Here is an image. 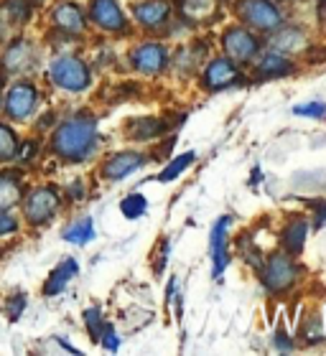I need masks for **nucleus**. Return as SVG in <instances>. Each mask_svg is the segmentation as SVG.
<instances>
[{
    "mask_svg": "<svg viewBox=\"0 0 326 356\" xmlns=\"http://www.w3.org/2000/svg\"><path fill=\"white\" fill-rule=\"evenodd\" d=\"M212 13H217V0H184L181 3V15L192 23L207 21Z\"/></svg>",
    "mask_w": 326,
    "mask_h": 356,
    "instance_id": "obj_20",
    "label": "nucleus"
},
{
    "mask_svg": "<svg viewBox=\"0 0 326 356\" xmlns=\"http://www.w3.org/2000/svg\"><path fill=\"white\" fill-rule=\"evenodd\" d=\"M148 211V201L143 193H127L125 199L120 201V214L125 219H141Z\"/></svg>",
    "mask_w": 326,
    "mask_h": 356,
    "instance_id": "obj_24",
    "label": "nucleus"
},
{
    "mask_svg": "<svg viewBox=\"0 0 326 356\" xmlns=\"http://www.w3.org/2000/svg\"><path fill=\"white\" fill-rule=\"evenodd\" d=\"M69 193H75V199H84V186L77 181V184L69 186Z\"/></svg>",
    "mask_w": 326,
    "mask_h": 356,
    "instance_id": "obj_37",
    "label": "nucleus"
},
{
    "mask_svg": "<svg viewBox=\"0 0 326 356\" xmlns=\"http://www.w3.org/2000/svg\"><path fill=\"white\" fill-rule=\"evenodd\" d=\"M130 64L141 74L156 76L169 67V49L163 44H143L130 54Z\"/></svg>",
    "mask_w": 326,
    "mask_h": 356,
    "instance_id": "obj_8",
    "label": "nucleus"
},
{
    "mask_svg": "<svg viewBox=\"0 0 326 356\" xmlns=\"http://www.w3.org/2000/svg\"><path fill=\"white\" fill-rule=\"evenodd\" d=\"M79 273V265H77V260H64L61 265H56L52 270V275H49V280H46V285H44V293L46 296H59L61 290L67 288L69 285V280L75 277V275Z\"/></svg>",
    "mask_w": 326,
    "mask_h": 356,
    "instance_id": "obj_19",
    "label": "nucleus"
},
{
    "mask_svg": "<svg viewBox=\"0 0 326 356\" xmlns=\"http://www.w3.org/2000/svg\"><path fill=\"white\" fill-rule=\"evenodd\" d=\"M224 54L230 56L232 61H252L260 54V41L255 38V33H250L242 26H235V29H227V33L222 36Z\"/></svg>",
    "mask_w": 326,
    "mask_h": 356,
    "instance_id": "obj_6",
    "label": "nucleus"
},
{
    "mask_svg": "<svg viewBox=\"0 0 326 356\" xmlns=\"http://www.w3.org/2000/svg\"><path fill=\"white\" fill-rule=\"evenodd\" d=\"M84 323H87V331L89 336H92V341H100V334H102V311L100 308H87L84 311Z\"/></svg>",
    "mask_w": 326,
    "mask_h": 356,
    "instance_id": "obj_28",
    "label": "nucleus"
},
{
    "mask_svg": "<svg viewBox=\"0 0 326 356\" xmlns=\"http://www.w3.org/2000/svg\"><path fill=\"white\" fill-rule=\"evenodd\" d=\"M273 44L275 46H281L283 51L286 54H290L296 46H301L304 44V36H301V31H283L281 36H275L273 38Z\"/></svg>",
    "mask_w": 326,
    "mask_h": 356,
    "instance_id": "obj_30",
    "label": "nucleus"
},
{
    "mask_svg": "<svg viewBox=\"0 0 326 356\" xmlns=\"http://www.w3.org/2000/svg\"><path fill=\"white\" fill-rule=\"evenodd\" d=\"M258 181H260V168H255V171H252V186L258 184Z\"/></svg>",
    "mask_w": 326,
    "mask_h": 356,
    "instance_id": "obj_38",
    "label": "nucleus"
},
{
    "mask_svg": "<svg viewBox=\"0 0 326 356\" xmlns=\"http://www.w3.org/2000/svg\"><path fill=\"white\" fill-rule=\"evenodd\" d=\"M204 87L217 92V89L232 87V84L240 82V72L235 67V61L230 56H219V59H212L209 67L204 69V76H201Z\"/></svg>",
    "mask_w": 326,
    "mask_h": 356,
    "instance_id": "obj_11",
    "label": "nucleus"
},
{
    "mask_svg": "<svg viewBox=\"0 0 326 356\" xmlns=\"http://www.w3.org/2000/svg\"><path fill=\"white\" fill-rule=\"evenodd\" d=\"M36 64V51H33V46L29 41H13V44L8 46L6 54H3V69H6L8 74H23V72H29L31 67Z\"/></svg>",
    "mask_w": 326,
    "mask_h": 356,
    "instance_id": "obj_13",
    "label": "nucleus"
},
{
    "mask_svg": "<svg viewBox=\"0 0 326 356\" xmlns=\"http://www.w3.org/2000/svg\"><path fill=\"white\" fill-rule=\"evenodd\" d=\"M36 104H38V92L33 84L21 82V84H13V87L8 89L6 112L13 120H26L29 115H33Z\"/></svg>",
    "mask_w": 326,
    "mask_h": 356,
    "instance_id": "obj_9",
    "label": "nucleus"
},
{
    "mask_svg": "<svg viewBox=\"0 0 326 356\" xmlns=\"http://www.w3.org/2000/svg\"><path fill=\"white\" fill-rule=\"evenodd\" d=\"M52 148L59 158L75 161V163L89 158L92 150L97 148L95 118L79 115V118H72V120H67V122H61L52 138Z\"/></svg>",
    "mask_w": 326,
    "mask_h": 356,
    "instance_id": "obj_1",
    "label": "nucleus"
},
{
    "mask_svg": "<svg viewBox=\"0 0 326 356\" xmlns=\"http://www.w3.org/2000/svg\"><path fill=\"white\" fill-rule=\"evenodd\" d=\"M97 343H102L107 351H118L120 339H118V334H115V328H112L110 323H104L102 326V334H100V341Z\"/></svg>",
    "mask_w": 326,
    "mask_h": 356,
    "instance_id": "obj_32",
    "label": "nucleus"
},
{
    "mask_svg": "<svg viewBox=\"0 0 326 356\" xmlns=\"http://www.w3.org/2000/svg\"><path fill=\"white\" fill-rule=\"evenodd\" d=\"M232 224V216H219L217 224L212 227L209 232V252H212V275H215V280H219V275L227 270L230 265V250H227V229H230Z\"/></svg>",
    "mask_w": 326,
    "mask_h": 356,
    "instance_id": "obj_7",
    "label": "nucleus"
},
{
    "mask_svg": "<svg viewBox=\"0 0 326 356\" xmlns=\"http://www.w3.org/2000/svg\"><path fill=\"white\" fill-rule=\"evenodd\" d=\"M238 245H240V254H242V260H247L252 267H260V265H263V260H265V257H263V252H260L258 247L252 245L250 237H244V234H242Z\"/></svg>",
    "mask_w": 326,
    "mask_h": 356,
    "instance_id": "obj_27",
    "label": "nucleus"
},
{
    "mask_svg": "<svg viewBox=\"0 0 326 356\" xmlns=\"http://www.w3.org/2000/svg\"><path fill=\"white\" fill-rule=\"evenodd\" d=\"M309 222L306 219H290L281 232V245L286 247L288 254H301L306 245V237H309Z\"/></svg>",
    "mask_w": 326,
    "mask_h": 356,
    "instance_id": "obj_17",
    "label": "nucleus"
},
{
    "mask_svg": "<svg viewBox=\"0 0 326 356\" xmlns=\"http://www.w3.org/2000/svg\"><path fill=\"white\" fill-rule=\"evenodd\" d=\"M321 3H326V0H321Z\"/></svg>",
    "mask_w": 326,
    "mask_h": 356,
    "instance_id": "obj_39",
    "label": "nucleus"
},
{
    "mask_svg": "<svg viewBox=\"0 0 326 356\" xmlns=\"http://www.w3.org/2000/svg\"><path fill=\"white\" fill-rule=\"evenodd\" d=\"M21 201V186L15 178H10L8 173L0 176V211H8L10 207H15Z\"/></svg>",
    "mask_w": 326,
    "mask_h": 356,
    "instance_id": "obj_23",
    "label": "nucleus"
},
{
    "mask_svg": "<svg viewBox=\"0 0 326 356\" xmlns=\"http://www.w3.org/2000/svg\"><path fill=\"white\" fill-rule=\"evenodd\" d=\"M6 10H8V18H13V21H18V23L29 21L31 18L29 0H8Z\"/></svg>",
    "mask_w": 326,
    "mask_h": 356,
    "instance_id": "obj_31",
    "label": "nucleus"
},
{
    "mask_svg": "<svg viewBox=\"0 0 326 356\" xmlns=\"http://www.w3.org/2000/svg\"><path fill=\"white\" fill-rule=\"evenodd\" d=\"M59 191L54 186H38L29 193L26 199V219L31 224H44L54 216V211L59 209Z\"/></svg>",
    "mask_w": 326,
    "mask_h": 356,
    "instance_id": "obj_5",
    "label": "nucleus"
},
{
    "mask_svg": "<svg viewBox=\"0 0 326 356\" xmlns=\"http://www.w3.org/2000/svg\"><path fill=\"white\" fill-rule=\"evenodd\" d=\"M207 56V44H194V46H186V49H181L176 56V64L184 72H189V69L196 64L199 59H204Z\"/></svg>",
    "mask_w": 326,
    "mask_h": 356,
    "instance_id": "obj_25",
    "label": "nucleus"
},
{
    "mask_svg": "<svg viewBox=\"0 0 326 356\" xmlns=\"http://www.w3.org/2000/svg\"><path fill=\"white\" fill-rule=\"evenodd\" d=\"M18 153V138L8 125H0V161H10Z\"/></svg>",
    "mask_w": 326,
    "mask_h": 356,
    "instance_id": "obj_26",
    "label": "nucleus"
},
{
    "mask_svg": "<svg viewBox=\"0 0 326 356\" xmlns=\"http://www.w3.org/2000/svg\"><path fill=\"white\" fill-rule=\"evenodd\" d=\"M15 229H18V222H15L8 211H0V237H3V234H10V232H15Z\"/></svg>",
    "mask_w": 326,
    "mask_h": 356,
    "instance_id": "obj_34",
    "label": "nucleus"
},
{
    "mask_svg": "<svg viewBox=\"0 0 326 356\" xmlns=\"http://www.w3.org/2000/svg\"><path fill=\"white\" fill-rule=\"evenodd\" d=\"M171 18L169 0H146L141 6H135V21L146 29H161L163 23Z\"/></svg>",
    "mask_w": 326,
    "mask_h": 356,
    "instance_id": "obj_14",
    "label": "nucleus"
},
{
    "mask_svg": "<svg viewBox=\"0 0 326 356\" xmlns=\"http://www.w3.org/2000/svg\"><path fill=\"white\" fill-rule=\"evenodd\" d=\"M15 156L21 158V161H31V158L36 156V143H23V148H21V153H15Z\"/></svg>",
    "mask_w": 326,
    "mask_h": 356,
    "instance_id": "obj_36",
    "label": "nucleus"
},
{
    "mask_svg": "<svg viewBox=\"0 0 326 356\" xmlns=\"http://www.w3.org/2000/svg\"><path fill=\"white\" fill-rule=\"evenodd\" d=\"M125 133L130 140H153L166 133V120L158 118H135L125 125Z\"/></svg>",
    "mask_w": 326,
    "mask_h": 356,
    "instance_id": "obj_16",
    "label": "nucleus"
},
{
    "mask_svg": "<svg viewBox=\"0 0 326 356\" xmlns=\"http://www.w3.org/2000/svg\"><path fill=\"white\" fill-rule=\"evenodd\" d=\"M89 18L100 26V29L110 31V33H125L127 31V21L120 6L115 0H92L89 6Z\"/></svg>",
    "mask_w": 326,
    "mask_h": 356,
    "instance_id": "obj_10",
    "label": "nucleus"
},
{
    "mask_svg": "<svg viewBox=\"0 0 326 356\" xmlns=\"http://www.w3.org/2000/svg\"><path fill=\"white\" fill-rule=\"evenodd\" d=\"M298 270L296 260L290 254H270L267 260L260 265V280L270 293H286L298 282Z\"/></svg>",
    "mask_w": 326,
    "mask_h": 356,
    "instance_id": "obj_2",
    "label": "nucleus"
},
{
    "mask_svg": "<svg viewBox=\"0 0 326 356\" xmlns=\"http://www.w3.org/2000/svg\"><path fill=\"white\" fill-rule=\"evenodd\" d=\"M23 308H26V296L10 298V303H8V316H10V321H18V318H21Z\"/></svg>",
    "mask_w": 326,
    "mask_h": 356,
    "instance_id": "obj_33",
    "label": "nucleus"
},
{
    "mask_svg": "<svg viewBox=\"0 0 326 356\" xmlns=\"http://www.w3.org/2000/svg\"><path fill=\"white\" fill-rule=\"evenodd\" d=\"M293 115H296V118L324 120V118H326V104H324V102H306V104H296V107H293Z\"/></svg>",
    "mask_w": 326,
    "mask_h": 356,
    "instance_id": "obj_29",
    "label": "nucleus"
},
{
    "mask_svg": "<svg viewBox=\"0 0 326 356\" xmlns=\"http://www.w3.org/2000/svg\"><path fill=\"white\" fill-rule=\"evenodd\" d=\"M49 76H52V82L56 87L67 89V92H82L92 82L87 64L77 59V56H61V59H56L52 64V69H49Z\"/></svg>",
    "mask_w": 326,
    "mask_h": 356,
    "instance_id": "obj_4",
    "label": "nucleus"
},
{
    "mask_svg": "<svg viewBox=\"0 0 326 356\" xmlns=\"http://www.w3.org/2000/svg\"><path fill=\"white\" fill-rule=\"evenodd\" d=\"M293 61L286 59L281 51H270V54H263L260 61L255 64V74L260 79H273V76H286V74H293Z\"/></svg>",
    "mask_w": 326,
    "mask_h": 356,
    "instance_id": "obj_15",
    "label": "nucleus"
},
{
    "mask_svg": "<svg viewBox=\"0 0 326 356\" xmlns=\"http://www.w3.org/2000/svg\"><path fill=\"white\" fill-rule=\"evenodd\" d=\"M61 237L67 239V242H72V245H87V242L95 239V224H92L89 216L77 219L75 224H69L67 229L61 232Z\"/></svg>",
    "mask_w": 326,
    "mask_h": 356,
    "instance_id": "obj_21",
    "label": "nucleus"
},
{
    "mask_svg": "<svg viewBox=\"0 0 326 356\" xmlns=\"http://www.w3.org/2000/svg\"><path fill=\"white\" fill-rule=\"evenodd\" d=\"M54 23H56L61 31L72 33V36H79L82 31H84V26H87L84 13H82L79 6H75V3H61V6L54 10Z\"/></svg>",
    "mask_w": 326,
    "mask_h": 356,
    "instance_id": "obj_18",
    "label": "nucleus"
},
{
    "mask_svg": "<svg viewBox=\"0 0 326 356\" xmlns=\"http://www.w3.org/2000/svg\"><path fill=\"white\" fill-rule=\"evenodd\" d=\"M148 163V158L143 153H133V150H123V153H115L112 158H107L102 165V176L107 181H123L133 171H138L141 165Z\"/></svg>",
    "mask_w": 326,
    "mask_h": 356,
    "instance_id": "obj_12",
    "label": "nucleus"
},
{
    "mask_svg": "<svg viewBox=\"0 0 326 356\" xmlns=\"http://www.w3.org/2000/svg\"><path fill=\"white\" fill-rule=\"evenodd\" d=\"M235 13L240 21L258 31H273L283 23V13L270 0H238Z\"/></svg>",
    "mask_w": 326,
    "mask_h": 356,
    "instance_id": "obj_3",
    "label": "nucleus"
},
{
    "mask_svg": "<svg viewBox=\"0 0 326 356\" xmlns=\"http://www.w3.org/2000/svg\"><path fill=\"white\" fill-rule=\"evenodd\" d=\"M194 161H196V153H194V150H186V153L176 156L161 173H158V181H161V184H169V181H173V178L181 176V173H184Z\"/></svg>",
    "mask_w": 326,
    "mask_h": 356,
    "instance_id": "obj_22",
    "label": "nucleus"
},
{
    "mask_svg": "<svg viewBox=\"0 0 326 356\" xmlns=\"http://www.w3.org/2000/svg\"><path fill=\"white\" fill-rule=\"evenodd\" d=\"M309 207L316 211V227H321V224L326 222V199H316V201H309Z\"/></svg>",
    "mask_w": 326,
    "mask_h": 356,
    "instance_id": "obj_35",
    "label": "nucleus"
}]
</instances>
